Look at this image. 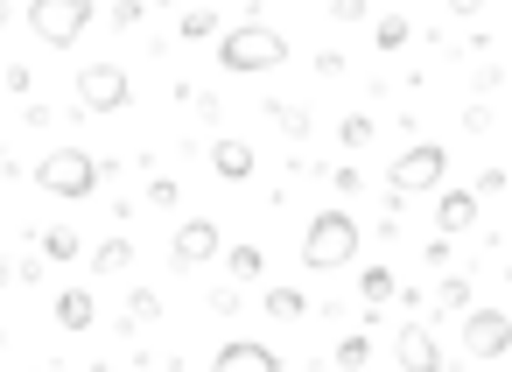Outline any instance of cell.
I'll list each match as a JSON object with an SVG mask.
<instances>
[{"mask_svg": "<svg viewBox=\"0 0 512 372\" xmlns=\"http://www.w3.org/2000/svg\"><path fill=\"white\" fill-rule=\"evenodd\" d=\"M99 15H106L113 29H134V22H141V8H134V0H120V8H99Z\"/></svg>", "mask_w": 512, "mask_h": 372, "instance_id": "cell-29", "label": "cell"}, {"mask_svg": "<svg viewBox=\"0 0 512 372\" xmlns=\"http://www.w3.org/2000/svg\"><path fill=\"white\" fill-rule=\"evenodd\" d=\"M0 85H8V92H29V64H0Z\"/></svg>", "mask_w": 512, "mask_h": 372, "instance_id": "cell-31", "label": "cell"}, {"mask_svg": "<svg viewBox=\"0 0 512 372\" xmlns=\"http://www.w3.org/2000/svg\"><path fill=\"white\" fill-rule=\"evenodd\" d=\"M99 22V8H92V0H36V8H29V29L50 43V50H71L85 29Z\"/></svg>", "mask_w": 512, "mask_h": 372, "instance_id": "cell-5", "label": "cell"}, {"mask_svg": "<svg viewBox=\"0 0 512 372\" xmlns=\"http://www.w3.org/2000/svg\"><path fill=\"white\" fill-rule=\"evenodd\" d=\"M288 50H295V43H288L281 29H267V22H239V29H225V36H218V50H211V57H218V71H225V78H260V71H281V64H288Z\"/></svg>", "mask_w": 512, "mask_h": 372, "instance_id": "cell-1", "label": "cell"}, {"mask_svg": "<svg viewBox=\"0 0 512 372\" xmlns=\"http://www.w3.org/2000/svg\"><path fill=\"white\" fill-rule=\"evenodd\" d=\"M358 218L344 211V204H330V211H316L309 218V232H302V267L309 274H337V267H351L358 260Z\"/></svg>", "mask_w": 512, "mask_h": 372, "instance_id": "cell-2", "label": "cell"}, {"mask_svg": "<svg viewBox=\"0 0 512 372\" xmlns=\"http://www.w3.org/2000/svg\"><path fill=\"white\" fill-rule=\"evenodd\" d=\"M393 295H400V274H393V267H365V274H358V302H365V309H386Z\"/></svg>", "mask_w": 512, "mask_h": 372, "instance_id": "cell-15", "label": "cell"}, {"mask_svg": "<svg viewBox=\"0 0 512 372\" xmlns=\"http://www.w3.org/2000/svg\"><path fill=\"white\" fill-rule=\"evenodd\" d=\"M463 351L484 358V365L505 358V351H512V316H505V309H470V316H463Z\"/></svg>", "mask_w": 512, "mask_h": 372, "instance_id": "cell-8", "label": "cell"}, {"mask_svg": "<svg viewBox=\"0 0 512 372\" xmlns=\"http://www.w3.org/2000/svg\"><path fill=\"white\" fill-rule=\"evenodd\" d=\"M330 22L337 29H358V22H372V8H365V0H330Z\"/></svg>", "mask_w": 512, "mask_h": 372, "instance_id": "cell-26", "label": "cell"}, {"mask_svg": "<svg viewBox=\"0 0 512 372\" xmlns=\"http://www.w3.org/2000/svg\"><path fill=\"white\" fill-rule=\"evenodd\" d=\"M330 183H337V197H358V169H351V162H337Z\"/></svg>", "mask_w": 512, "mask_h": 372, "instance_id": "cell-30", "label": "cell"}, {"mask_svg": "<svg viewBox=\"0 0 512 372\" xmlns=\"http://www.w3.org/2000/svg\"><path fill=\"white\" fill-rule=\"evenodd\" d=\"M477 225V190H442L435 197V239H463Z\"/></svg>", "mask_w": 512, "mask_h": 372, "instance_id": "cell-11", "label": "cell"}, {"mask_svg": "<svg viewBox=\"0 0 512 372\" xmlns=\"http://www.w3.org/2000/svg\"><path fill=\"white\" fill-rule=\"evenodd\" d=\"M127 267H134V246H127V239L92 246V274H127Z\"/></svg>", "mask_w": 512, "mask_h": 372, "instance_id": "cell-24", "label": "cell"}, {"mask_svg": "<svg viewBox=\"0 0 512 372\" xmlns=\"http://www.w3.org/2000/svg\"><path fill=\"white\" fill-rule=\"evenodd\" d=\"M0 344H8V330H0Z\"/></svg>", "mask_w": 512, "mask_h": 372, "instance_id": "cell-37", "label": "cell"}, {"mask_svg": "<svg viewBox=\"0 0 512 372\" xmlns=\"http://www.w3.org/2000/svg\"><path fill=\"white\" fill-rule=\"evenodd\" d=\"M386 190H393V197L449 190V148H442V141H414V148H400V162L386 169Z\"/></svg>", "mask_w": 512, "mask_h": 372, "instance_id": "cell-3", "label": "cell"}, {"mask_svg": "<svg viewBox=\"0 0 512 372\" xmlns=\"http://www.w3.org/2000/svg\"><path fill=\"white\" fill-rule=\"evenodd\" d=\"M99 323V295L92 288H57V330H92Z\"/></svg>", "mask_w": 512, "mask_h": 372, "instance_id": "cell-13", "label": "cell"}, {"mask_svg": "<svg viewBox=\"0 0 512 372\" xmlns=\"http://www.w3.org/2000/svg\"><path fill=\"white\" fill-rule=\"evenodd\" d=\"M211 176H218V183H246V176H253V141L218 134V141H211Z\"/></svg>", "mask_w": 512, "mask_h": 372, "instance_id": "cell-12", "label": "cell"}, {"mask_svg": "<svg viewBox=\"0 0 512 372\" xmlns=\"http://www.w3.org/2000/svg\"><path fill=\"white\" fill-rule=\"evenodd\" d=\"M8 281H15V260H0V288H8Z\"/></svg>", "mask_w": 512, "mask_h": 372, "instance_id": "cell-36", "label": "cell"}, {"mask_svg": "<svg viewBox=\"0 0 512 372\" xmlns=\"http://www.w3.org/2000/svg\"><path fill=\"white\" fill-rule=\"evenodd\" d=\"M141 323H162V295H155V288H134V295H127V316H120L113 330H120V337H134Z\"/></svg>", "mask_w": 512, "mask_h": 372, "instance_id": "cell-16", "label": "cell"}, {"mask_svg": "<svg viewBox=\"0 0 512 372\" xmlns=\"http://www.w3.org/2000/svg\"><path fill=\"white\" fill-rule=\"evenodd\" d=\"M211 372H281V351L260 344V337H232V344H218Z\"/></svg>", "mask_w": 512, "mask_h": 372, "instance_id": "cell-10", "label": "cell"}, {"mask_svg": "<svg viewBox=\"0 0 512 372\" xmlns=\"http://www.w3.org/2000/svg\"><path fill=\"white\" fill-rule=\"evenodd\" d=\"M337 141L344 148H372V113H344L337 120Z\"/></svg>", "mask_w": 512, "mask_h": 372, "instance_id": "cell-25", "label": "cell"}, {"mask_svg": "<svg viewBox=\"0 0 512 372\" xmlns=\"http://www.w3.org/2000/svg\"><path fill=\"white\" fill-rule=\"evenodd\" d=\"M435 309L442 316H470V274H442L435 281Z\"/></svg>", "mask_w": 512, "mask_h": 372, "instance_id": "cell-19", "label": "cell"}, {"mask_svg": "<svg viewBox=\"0 0 512 372\" xmlns=\"http://www.w3.org/2000/svg\"><path fill=\"white\" fill-rule=\"evenodd\" d=\"M393 365L400 372H449V358H442V344H435L428 323H400L393 330Z\"/></svg>", "mask_w": 512, "mask_h": 372, "instance_id": "cell-9", "label": "cell"}, {"mask_svg": "<svg viewBox=\"0 0 512 372\" xmlns=\"http://www.w3.org/2000/svg\"><path fill=\"white\" fill-rule=\"evenodd\" d=\"M463 127L470 134H491V106H463Z\"/></svg>", "mask_w": 512, "mask_h": 372, "instance_id": "cell-32", "label": "cell"}, {"mask_svg": "<svg viewBox=\"0 0 512 372\" xmlns=\"http://www.w3.org/2000/svg\"><path fill=\"white\" fill-rule=\"evenodd\" d=\"M260 113H267V120H274V134H288V141H309V127H316V120H309V106H295V99H267Z\"/></svg>", "mask_w": 512, "mask_h": 372, "instance_id": "cell-14", "label": "cell"}, {"mask_svg": "<svg viewBox=\"0 0 512 372\" xmlns=\"http://www.w3.org/2000/svg\"><path fill=\"white\" fill-rule=\"evenodd\" d=\"M148 204L176 211V204H183V183H176V176H155V183H148Z\"/></svg>", "mask_w": 512, "mask_h": 372, "instance_id": "cell-27", "label": "cell"}, {"mask_svg": "<svg viewBox=\"0 0 512 372\" xmlns=\"http://www.w3.org/2000/svg\"><path fill=\"white\" fill-rule=\"evenodd\" d=\"M211 309H218V316H232V309H239V288H232V281H225V288H211Z\"/></svg>", "mask_w": 512, "mask_h": 372, "instance_id": "cell-33", "label": "cell"}, {"mask_svg": "<svg viewBox=\"0 0 512 372\" xmlns=\"http://www.w3.org/2000/svg\"><path fill=\"white\" fill-rule=\"evenodd\" d=\"M197 120L218 127V120H225V99H218V92H197Z\"/></svg>", "mask_w": 512, "mask_h": 372, "instance_id": "cell-28", "label": "cell"}, {"mask_svg": "<svg viewBox=\"0 0 512 372\" xmlns=\"http://www.w3.org/2000/svg\"><path fill=\"white\" fill-rule=\"evenodd\" d=\"M15 176V162H8V141H0V183H8Z\"/></svg>", "mask_w": 512, "mask_h": 372, "instance_id": "cell-34", "label": "cell"}, {"mask_svg": "<svg viewBox=\"0 0 512 372\" xmlns=\"http://www.w3.org/2000/svg\"><path fill=\"white\" fill-rule=\"evenodd\" d=\"M407 36H414V22L407 15H372V43L393 57V50H407Z\"/></svg>", "mask_w": 512, "mask_h": 372, "instance_id": "cell-21", "label": "cell"}, {"mask_svg": "<svg viewBox=\"0 0 512 372\" xmlns=\"http://www.w3.org/2000/svg\"><path fill=\"white\" fill-rule=\"evenodd\" d=\"M36 253H43L50 267H64V260H78V232H71V225H43V232H36Z\"/></svg>", "mask_w": 512, "mask_h": 372, "instance_id": "cell-17", "label": "cell"}, {"mask_svg": "<svg viewBox=\"0 0 512 372\" xmlns=\"http://www.w3.org/2000/svg\"><path fill=\"white\" fill-rule=\"evenodd\" d=\"M365 365H372V337L365 330H344L337 337V372H365Z\"/></svg>", "mask_w": 512, "mask_h": 372, "instance_id": "cell-23", "label": "cell"}, {"mask_svg": "<svg viewBox=\"0 0 512 372\" xmlns=\"http://www.w3.org/2000/svg\"><path fill=\"white\" fill-rule=\"evenodd\" d=\"M267 316H274V323H302V316H309V295H302V288H267Z\"/></svg>", "mask_w": 512, "mask_h": 372, "instance_id": "cell-22", "label": "cell"}, {"mask_svg": "<svg viewBox=\"0 0 512 372\" xmlns=\"http://www.w3.org/2000/svg\"><path fill=\"white\" fill-rule=\"evenodd\" d=\"M8 22H15V8H8V0H0V36H8Z\"/></svg>", "mask_w": 512, "mask_h": 372, "instance_id": "cell-35", "label": "cell"}, {"mask_svg": "<svg viewBox=\"0 0 512 372\" xmlns=\"http://www.w3.org/2000/svg\"><path fill=\"white\" fill-rule=\"evenodd\" d=\"M36 190H50V197H64V204H85V197L99 190V155H85V148H50V155L36 162Z\"/></svg>", "mask_w": 512, "mask_h": 372, "instance_id": "cell-4", "label": "cell"}, {"mask_svg": "<svg viewBox=\"0 0 512 372\" xmlns=\"http://www.w3.org/2000/svg\"><path fill=\"white\" fill-rule=\"evenodd\" d=\"M225 274H232V288L239 281H260L267 274V253L260 246H225Z\"/></svg>", "mask_w": 512, "mask_h": 372, "instance_id": "cell-18", "label": "cell"}, {"mask_svg": "<svg viewBox=\"0 0 512 372\" xmlns=\"http://www.w3.org/2000/svg\"><path fill=\"white\" fill-rule=\"evenodd\" d=\"M176 36H183V43H218V15H211V8H183V15H176Z\"/></svg>", "mask_w": 512, "mask_h": 372, "instance_id": "cell-20", "label": "cell"}, {"mask_svg": "<svg viewBox=\"0 0 512 372\" xmlns=\"http://www.w3.org/2000/svg\"><path fill=\"white\" fill-rule=\"evenodd\" d=\"M218 253H225V232H218L211 218H183L176 239H169V267H176V274H197V267H211Z\"/></svg>", "mask_w": 512, "mask_h": 372, "instance_id": "cell-7", "label": "cell"}, {"mask_svg": "<svg viewBox=\"0 0 512 372\" xmlns=\"http://www.w3.org/2000/svg\"><path fill=\"white\" fill-rule=\"evenodd\" d=\"M127 106H134V78H127L120 64H85V71H78V113L113 120V113H127Z\"/></svg>", "mask_w": 512, "mask_h": 372, "instance_id": "cell-6", "label": "cell"}]
</instances>
